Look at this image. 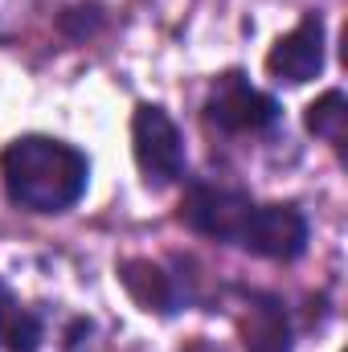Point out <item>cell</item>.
<instances>
[{
	"label": "cell",
	"mask_w": 348,
	"mask_h": 352,
	"mask_svg": "<svg viewBox=\"0 0 348 352\" xmlns=\"http://www.w3.org/2000/svg\"><path fill=\"white\" fill-rule=\"evenodd\" d=\"M180 221L193 234L242 246L259 258L295 263L307 250V217L295 205H259L246 192L193 184L180 205Z\"/></svg>",
	"instance_id": "obj_1"
},
{
	"label": "cell",
	"mask_w": 348,
	"mask_h": 352,
	"mask_svg": "<svg viewBox=\"0 0 348 352\" xmlns=\"http://www.w3.org/2000/svg\"><path fill=\"white\" fill-rule=\"evenodd\" d=\"M90 160L66 140L21 135L0 152L4 197L25 213H66L83 201Z\"/></svg>",
	"instance_id": "obj_2"
},
{
	"label": "cell",
	"mask_w": 348,
	"mask_h": 352,
	"mask_svg": "<svg viewBox=\"0 0 348 352\" xmlns=\"http://www.w3.org/2000/svg\"><path fill=\"white\" fill-rule=\"evenodd\" d=\"M131 156L135 168L144 176V184L152 188H168L184 176V140L168 119L164 107L156 102H140L131 115Z\"/></svg>",
	"instance_id": "obj_3"
},
{
	"label": "cell",
	"mask_w": 348,
	"mask_h": 352,
	"mask_svg": "<svg viewBox=\"0 0 348 352\" xmlns=\"http://www.w3.org/2000/svg\"><path fill=\"white\" fill-rule=\"evenodd\" d=\"M205 119L226 135H259V131L279 123V102L270 94H262L259 87H250L246 74L230 70L209 90Z\"/></svg>",
	"instance_id": "obj_4"
},
{
	"label": "cell",
	"mask_w": 348,
	"mask_h": 352,
	"mask_svg": "<svg viewBox=\"0 0 348 352\" xmlns=\"http://www.w3.org/2000/svg\"><path fill=\"white\" fill-rule=\"evenodd\" d=\"M324 70V21L320 12H307L287 37L274 41V50L266 54V74L274 82H291L303 87Z\"/></svg>",
	"instance_id": "obj_5"
},
{
	"label": "cell",
	"mask_w": 348,
	"mask_h": 352,
	"mask_svg": "<svg viewBox=\"0 0 348 352\" xmlns=\"http://www.w3.org/2000/svg\"><path fill=\"white\" fill-rule=\"evenodd\" d=\"M119 278L123 287L131 291V299L144 307V311H160V316H173L180 307V287L176 278L152 258H131V263L119 266Z\"/></svg>",
	"instance_id": "obj_6"
},
{
	"label": "cell",
	"mask_w": 348,
	"mask_h": 352,
	"mask_svg": "<svg viewBox=\"0 0 348 352\" xmlns=\"http://www.w3.org/2000/svg\"><path fill=\"white\" fill-rule=\"evenodd\" d=\"M246 352H291L287 311L270 295H250L246 307Z\"/></svg>",
	"instance_id": "obj_7"
},
{
	"label": "cell",
	"mask_w": 348,
	"mask_h": 352,
	"mask_svg": "<svg viewBox=\"0 0 348 352\" xmlns=\"http://www.w3.org/2000/svg\"><path fill=\"white\" fill-rule=\"evenodd\" d=\"M45 336V324L33 307L21 303V295L0 278V344L8 352H37Z\"/></svg>",
	"instance_id": "obj_8"
},
{
	"label": "cell",
	"mask_w": 348,
	"mask_h": 352,
	"mask_svg": "<svg viewBox=\"0 0 348 352\" xmlns=\"http://www.w3.org/2000/svg\"><path fill=\"white\" fill-rule=\"evenodd\" d=\"M345 94L340 90H328L324 98H316L312 107H307V131H316L320 140H328V144H336L340 148V140H345Z\"/></svg>",
	"instance_id": "obj_9"
},
{
	"label": "cell",
	"mask_w": 348,
	"mask_h": 352,
	"mask_svg": "<svg viewBox=\"0 0 348 352\" xmlns=\"http://www.w3.org/2000/svg\"><path fill=\"white\" fill-rule=\"evenodd\" d=\"M29 8H33V0H0V37L12 33V29H21L25 16H29Z\"/></svg>",
	"instance_id": "obj_10"
},
{
	"label": "cell",
	"mask_w": 348,
	"mask_h": 352,
	"mask_svg": "<svg viewBox=\"0 0 348 352\" xmlns=\"http://www.w3.org/2000/svg\"><path fill=\"white\" fill-rule=\"evenodd\" d=\"M193 352H213V349H205V344H197V349H193Z\"/></svg>",
	"instance_id": "obj_11"
}]
</instances>
